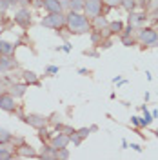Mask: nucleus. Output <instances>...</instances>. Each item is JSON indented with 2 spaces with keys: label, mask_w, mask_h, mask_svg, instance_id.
<instances>
[{
  "label": "nucleus",
  "mask_w": 158,
  "mask_h": 160,
  "mask_svg": "<svg viewBox=\"0 0 158 160\" xmlns=\"http://www.w3.org/2000/svg\"><path fill=\"white\" fill-rule=\"evenodd\" d=\"M66 24H67V28L71 29V33H77V35L87 33V31L91 29L87 17L82 15L80 11H69L67 17H66Z\"/></svg>",
  "instance_id": "obj_1"
},
{
  "label": "nucleus",
  "mask_w": 158,
  "mask_h": 160,
  "mask_svg": "<svg viewBox=\"0 0 158 160\" xmlns=\"http://www.w3.org/2000/svg\"><path fill=\"white\" fill-rule=\"evenodd\" d=\"M40 24L44 28H51V29H60L66 24V15L62 13H47V17L40 20Z\"/></svg>",
  "instance_id": "obj_2"
},
{
  "label": "nucleus",
  "mask_w": 158,
  "mask_h": 160,
  "mask_svg": "<svg viewBox=\"0 0 158 160\" xmlns=\"http://www.w3.org/2000/svg\"><path fill=\"white\" fill-rule=\"evenodd\" d=\"M102 9V0H84V11L86 17L89 18H96Z\"/></svg>",
  "instance_id": "obj_3"
},
{
  "label": "nucleus",
  "mask_w": 158,
  "mask_h": 160,
  "mask_svg": "<svg viewBox=\"0 0 158 160\" xmlns=\"http://www.w3.org/2000/svg\"><path fill=\"white\" fill-rule=\"evenodd\" d=\"M138 38L146 46H158V33L155 29H140Z\"/></svg>",
  "instance_id": "obj_4"
},
{
  "label": "nucleus",
  "mask_w": 158,
  "mask_h": 160,
  "mask_svg": "<svg viewBox=\"0 0 158 160\" xmlns=\"http://www.w3.org/2000/svg\"><path fill=\"white\" fill-rule=\"evenodd\" d=\"M0 109L4 111H15L17 109V104H15V97L11 95V93H7V95H2L0 97Z\"/></svg>",
  "instance_id": "obj_5"
},
{
  "label": "nucleus",
  "mask_w": 158,
  "mask_h": 160,
  "mask_svg": "<svg viewBox=\"0 0 158 160\" xmlns=\"http://www.w3.org/2000/svg\"><path fill=\"white\" fill-rule=\"evenodd\" d=\"M13 68H17V60L11 58V55H0V73L11 71Z\"/></svg>",
  "instance_id": "obj_6"
},
{
  "label": "nucleus",
  "mask_w": 158,
  "mask_h": 160,
  "mask_svg": "<svg viewBox=\"0 0 158 160\" xmlns=\"http://www.w3.org/2000/svg\"><path fill=\"white\" fill-rule=\"evenodd\" d=\"M15 22L18 24V26H22V28H27L31 22V15L27 9H20L17 15H15Z\"/></svg>",
  "instance_id": "obj_7"
},
{
  "label": "nucleus",
  "mask_w": 158,
  "mask_h": 160,
  "mask_svg": "<svg viewBox=\"0 0 158 160\" xmlns=\"http://www.w3.org/2000/svg\"><path fill=\"white\" fill-rule=\"evenodd\" d=\"M71 142V138L67 135H58V137H55L53 142H51V148L53 149H62V148H67V144Z\"/></svg>",
  "instance_id": "obj_8"
},
{
  "label": "nucleus",
  "mask_w": 158,
  "mask_h": 160,
  "mask_svg": "<svg viewBox=\"0 0 158 160\" xmlns=\"http://www.w3.org/2000/svg\"><path fill=\"white\" fill-rule=\"evenodd\" d=\"M44 9L47 13H62V6L58 0H44Z\"/></svg>",
  "instance_id": "obj_9"
},
{
  "label": "nucleus",
  "mask_w": 158,
  "mask_h": 160,
  "mask_svg": "<svg viewBox=\"0 0 158 160\" xmlns=\"http://www.w3.org/2000/svg\"><path fill=\"white\" fill-rule=\"evenodd\" d=\"M26 122L31 124L33 128H42V126L46 124V118H44L42 115H29V117H26Z\"/></svg>",
  "instance_id": "obj_10"
},
{
  "label": "nucleus",
  "mask_w": 158,
  "mask_h": 160,
  "mask_svg": "<svg viewBox=\"0 0 158 160\" xmlns=\"http://www.w3.org/2000/svg\"><path fill=\"white\" fill-rule=\"evenodd\" d=\"M15 44L13 42H6V40H0V55H13L15 53Z\"/></svg>",
  "instance_id": "obj_11"
},
{
  "label": "nucleus",
  "mask_w": 158,
  "mask_h": 160,
  "mask_svg": "<svg viewBox=\"0 0 158 160\" xmlns=\"http://www.w3.org/2000/svg\"><path fill=\"white\" fill-rule=\"evenodd\" d=\"M144 20H146V15H142V13H133V11H131V15H129V26H131V28H133V26H142Z\"/></svg>",
  "instance_id": "obj_12"
},
{
  "label": "nucleus",
  "mask_w": 158,
  "mask_h": 160,
  "mask_svg": "<svg viewBox=\"0 0 158 160\" xmlns=\"http://www.w3.org/2000/svg\"><path fill=\"white\" fill-rule=\"evenodd\" d=\"M9 93L15 98H20V97H24V93H26V86H24V84H13Z\"/></svg>",
  "instance_id": "obj_13"
},
{
  "label": "nucleus",
  "mask_w": 158,
  "mask_h": 160,
  "mask_svg": "<svg viewBox=\"0 0 158 160\" xmlns=\"http://www.w3.org/2000/svg\"><path fill=\"white\" fill-rule=\"evenodd\" d=\"M24 80L26 84H38V77L33 71H24Z\"/></svg>",
  "instance_id": "obj_14"
},
{
  "label": "nucleus",
  "mask_w": 158,
  "mask_h": 160,
  "mask_svg": "<svg viewBox=\"0 0 158 160\" xmlns=\"http://www.w3.org/2000/svg\"><path fill=\"white\" fill-rule=\"evenodd\" d=\"M18 155H22V157H37L35 149L29 148V146H22V148H18Z\"/></svg>",
  "instance_id": "obj_15"
},
{
  "label": "nucleus",
  "mask_w": 158,
  "mask_h": 160,
  "mask_svg": "<svg viewBox=\"0 0 158 160\" xmlns=\"http://www.w3.org/2000/svg\"><path fill=\"white\" fill-rule=\"evenodd\" d=\"M69 9L71 11H84V0H71V4H69Z\"/></svg>",
  "instance_id": "obj_16"
},
{
  "label": "nucleus",
  "mask_w": 158,
  "mask_h": 160,
  "mask_svg": "<svg viewBox=\"0 0 158 160\" xmlns=\"http://www.w3.org/2000/svg\"><path fill=\"white\" fill-rule=\"evenodd\" d=\"M142 109H144V117H142V120H140V126H149V124L153 122V115H149L147 111H146V106H144Z\"/></svg>",
  "instance_id": "obj_17"
},
{
  "label": "nucleus",
  "mask_w": 158,
  "mask_h": 160,
  "mask_svg": "<svg viewBox=\"0 0 158 160\" xmlns=\"http://www.w3.org/2000/svg\"><path fill=\"white\" fill-rule=\"evenodd\" d=\"M11 140V133L7 129H0V144H6Z\"/></svg>",
  "instance_id": "obj_18"
},
{
  "label": "nucleus",
  "mask_w": 158,
  "mask_h": 160,
  "mask_svg": "<svg viewBox=\"0 0 158 160\" xmlns=\"http://www.w3.org/2000/svg\"><path fill=\"white\" fill-rule=\"evenodd\" d=\"M120 6H124V9H127L129 13H131V11L135 9V6H136V4H135V0H122V4H120Z\"/></svg>",
  "instance_id": "obj_19"
},
{
  "label": "nucleus",
  "mask_w": 158,
  "mask_h": 160,
  "mask_svg": "<svg viewBox=\"0 0 158 160\" xmlns=\"http://www.w3.org/2000/svg\"><path fill=\"white\" fill-rule=\"evenodd\" d=\"M57 158H69V151H67V148L57 149Z\"/></svg>",
  "instance_id": "obj_20"
},
{
  "label": "nucleus",
  "mask_w": 158,
  "mask_h": 160,
  "mask_svg": "<svg viewBox=\"0 0 158 160\" xmlns=\"http://www.w3.org/2000/svg\"><path fill=\"white\" fill-rule=\"evenodd\" d=\"M109 29L115 31V33H120L122 31V22H111L109 24Z\"/></svg>",
  "instance_id": "obj_21"
},
{
  "label": "nucleus",
  "mask_w": 158,
  "mask_h": 160,
  "mask_svg": "<svg viewBox=\"0 0 158 160\" xmlns=\"http://www.w3.org/2000/svg\"><path fill=\"white\" fill-rule=\"evenodd\" d=\"M11 6V0H0V13H6Z\"/></svg>",
  "instance_id": "obj_22"
},
{
  "label": "nucleus",
  "mask_w": 158,
  "mask_h": 160,
  "mask_svg": "<svg viewBox=\"0 0 158 160\" xmlns=\"http://www.w3.org/2000/svg\"><path fill=\"white\" fill-rule=\"evenodd\" d=\"M0 158H11V151L0 148Z\"/></svg>",
  "instance_id": "obj_23"
},
{
  "label": "nucleus",
  "mask_w": 158,
  "mask_h": 160,
  "mask_svg": "<svg viewBox=\"0 0 158 160\" xmlns=\"http://www.w3.org/2000/svg\"><path fill=\"white\" fill-rule=\"evenodd\" d=\"M58 2H60V6H62V9H69L71 0H58Z\"/></svg>",
  "instance_id": "obj_24"
},
{
  "label": "nucleus",
  "mask_w": 158,
  "mask_h": 160,
  "mask_svg": "<svg viewBox=\"0 0 158 160\" xmlns=\"http://www.w3.org/2000/svg\"><path fill=\"white\" fill-rule=\"evenodd\" d=\"M107 6H120L122 4V0H104Z\"/></svg>",
  "instance_id": "obj_25"
},
{
  "label": "nucleus",
  "mask_w": 158,
  "mask_h": 160,
  "mask_svg": "<svg viewBox=\"0 0 158 160\" xmlns=\"http://www.w3.org/2000/svg\"><path fill=\"white\" fill-rule=\"evenodd\" d=\"M96 26H98V28H102V26H106V20H104V18L100 20L98 17H96Z\"/></svg>",
  "instance_id": "obj_26"
},
{
  "label": "nucleus",
  "mask_w": 158,
  "mask_h": 160,
  "mask_svg": "<svg viewBox=\"0 0 158 160\" xmlns=\"http://www.w3.org/2000/svg\"><path fill=\"white\" fill-rule=\"evenodd\" d=\"M47 73H58V68H55V66H49V68H47Z\"/></svg>",
  "instance_id": "obj_27"
},
{
  "label": "nucleus",
  "mask_w": 158,
  "mask_h": 160,
  "mask_svg": "<svg viewBox=\"0 0 158 160\" xmlns=\"http://www.w3.org/2000/svg\"><path fill=\"white\" fill-rule=\"evenodd\" d=\"M131 122H133L135 126H140V117H133V118H131Z\"/></svg>",
  "instance_id": "obj_28"
},
{
  "label": "nucleus",
  "mask_w": 158,
  "mask_h": 160,
  "mask_svg": "<svg viewBox=\"0 0 158 160\" xmlns=\"http://www.w3.org/2000/svg\"><path fill=\"white\" fill-rule=\"evenodd\" d=\"M131 148H133L135 151H140V149H142V148H140L138 144H131Z\"/></svg>",
  "instance_id": "obj_29"
},
{
  "label": "nucleus",
  "mask_w": 158,
  "mask_h": 160,
  "mask_svg": "<svg viewBox=\"0 0 158 160\" xmlns=\"http://www.w3.org/2000/svg\"><path fill=\"white\" fill-rule=\"evenodd\" d=\"M11 2H17V0H11Z\"/></svg>",
  "instance_id": "obj_30"
}]
</instances>
